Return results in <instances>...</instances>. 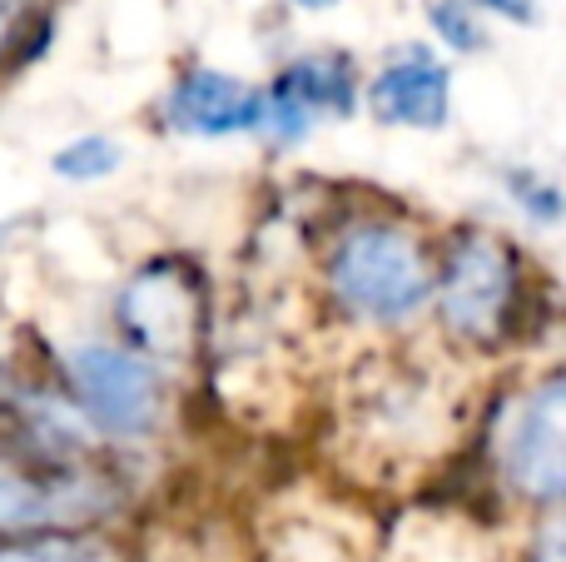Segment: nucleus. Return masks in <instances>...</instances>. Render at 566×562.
<instances>
[{
  "label": "nucleus",
  "mask_w": 566,
  "mask_h": 562,
  "mask_svg": "<svg viewBox=\"0 0 566 562\" xmlns=\"http://www.w3.org/2000/svg\"><path fill=\"white\" fill-rule=\"evenodd\" d=\"M428 20L438 30V40H448V50H482V25H478V10L472 0H428Z\"/></svg>",
  "instance_id": "f8f14e48"
},
{
  "label": "nucleus",
  "mask_w": 566,
  "mask_h": 562,
  "mask_svg": "<svg viewBox=\"0 0 566 562\" xmlns=\"http://www.w3.org/2000/svg\"><path fill=\"white\" fill-rule=\"evenodd\" d=\"M368 100L382 125L442 129L448 125V110H452V75H448V65L422 45L392 50L388 65L373 75Z\"/></svg>",
  "instance_id": "6e6552de"
},
{
  "label": "nucleus",
  "mask_w": 566,
  "mask_h": 562,
  "mask_svg": "<svg viewBox=\"0 0 566 562\" xmlns=\"http://www.w3.org/2000/svg\"><path fill=\"white\" fill-rule=\"evenodd\" d=\"M75 398L105 434L135 438L149 434L159 418V384L149 374V364H139L125 348H105V344H85L65 358Z\"/></svg>",
  "instance_id": "20e7f679"
},
{
  "label": "nucleus",
  "mask_w": 566,
  "mask_h": 562,
  "mask_svg": "<svg viewBox=\"0 0 566 562\" xmlns=\"http://www.w3.org/2000/svg\"><path fill=\"white\" fill-rule=\"evenodd\" d=\"M358 100V75H353L348 55H303L274 80V90H264V125L279 145L308 135L313 119H343L353 115Z\"/></svg>",
  "instance_id": "39448f33"
},
{
  "label": "nucleus",
  "mask_w": 566,
  "mask_h": 562,
  "mask_svg": "<svg viewBox=\"0 0 566 562\" xmlns=\"http://www.w3.org/2000/svg\"><path fill=\"white\" fill-rule=\"evenodd\" d=\"M55 169L65 179H105V175L119 169V145L105 139V135H85V139H75V145L60 149Z\"/></svg>",
  "instance_id": "9b49d317"
},
{
  "label": "nucleus",
  "mask_w": 566,
  "mask_h": 562,
  "mask_svg": "<svg viewBox=\"0 0 566 562\" xmlns=\"http://www.w3.org/2000/svg\"><path fill=\"white\" fill-rule=\"evenodd\" d=\"M165 125L199 139H224L264 125V90L224 75V70H189L165 95Z\"/></svg>",
  "instance_id": "1a4fd4ad"
},
{
  "label": "nucleus",
  "mask_w": 566,
  "mask_h": 562,
  "mask_svg": "<svg viewBox=\"0 0 566 562\" xmlns=\"http://www.w3.org/2000/svg\"><path fill=\"white\" fill-rule=\"evenodd\" d=\"M507 478L532 503H557L566 488V384L547 378L527 394L507 438Z\"/></svg>",
  "instance_id": "423d86ee"
},
{
  "label": "nucleus",
  "mask_w": 566,
  "mask_h": 562,
  "mask_svg": "<svg viewBox=\"0 0 566 562\" xmlns=\"http://www.w3.org/2000/svg\"><path fill=\"white\" fill-rule=\"evenodd\" d=\"M328 284L348 314L368 324H402L432 294V264L418 235L398 225H363L338 239L328 259Z\"/></svg>",
  "instance_id": "f257e3e1"
},
{
  "label": "nucleus",
  "mask_w": 566,
  "mask_h": 562,
  "mask_svg": "<svg viewBox=\"0 0 566 562\" xmlns=\"http://www.w3.org/2000/svg\"><path fill=\"white\" fill-rule=\"evenodd\" d=\"M0 562H95L80 538L65 533H30V538H0Z\"/></svg>",
  "instance_id": "9d476101"
},
{
  "label": "nucleus",
  "mask_w": 566,
  "mask_h": 562,
  "mask_svg": "<svg viewBox=\"0 0 566 562\" xmlns=\"http://www.w3.org/2000/svg\"><path fill=\"white\" fill-rule=\"evenodd\" d=\"M293 6H303V10H328V6H338V0H293Z\"/></svg>",
  "instance_id": "f3484780"
},
{
  "label": "nucleus",
  "mask_w": 566,
  "mask_h": 562,
  "mask_svg": "<svg viewBox=\"0 0 566 562\" xmlns=\"http://www.w3.org/2000/svg\"><path fill=\"white\" fill-rule=\"evenodd\" d=\"M512 199L522 205V215H532L537 225H557L562 219V189L552 185L547 175H537V169H512Z\"/></svg>",
  "instance_id": "ddd939ff"
},
{
  "label": "nucleus",
  "mask_w": 566,
  "mask_h": 562,
  "mask_svg": "<svg viewBox=\"0 0 566 562\" xmlns=\"http://www.w3.org/2000/svg\"><path fill=\"white\" fill-rule=\"evenodd\" d=\"M532 562H562V523H557V518H547L537 548H532Z\"/></svg>",
  "instance_id": "dca6fc26"
},
{
  "label": "nucleus",
  "mask_w": 566,
  "mask_h": 562,
  "mask_svg": "<svg viewBox=\"0 0 566 562\" xmlns=\"http://www.w3.org/2000/svg\"><path fill=\"white\" fill-rule=\"evenodd\" d=\"M472 10L502 15V20H512V25H537V0H472Z\"/></svg>",
  "instance_id": "2eb2a0df"
},
{
  "label": "nucleus",
  "mask_w": 566,
  "mask_h": 562,
  "mask_svg": "<svg viewBox=\"0 0 566 562\" xmlns=\"http://www.w3.org/2000/svg\"><path fill=\"white\" fill-rule=\"evenodd\" d=\"M109 498L90 478H40L0 458V538H30L55 523H85Z\"/></svg>",
  "instance_id": "0eeeda50"
},
{
  "label": "nucleus",
  "mask_w": 566,
  "mask_h": 562,
  "mask_svg": "<svg viewBox=\"0 0 566 562\" xmlns=\"http://www.w3.org/2000/svg\"><path fill=\"white\" fill-rule=\"evenodd\" d=\"M45 6L50 0H0V60L25 40V30L45 15Z\"/></svg>",
  "instance_id": "4468645a"
},
{
  "label": "nucleus",
  "mask_w": 566,
  "mask_h": 562,
  "mask_svg": "<svg viewBox=\"0 0 566 562\" xmlns=\"http://www.w3.org/2000/svg\"><path fill=\"white\" fill-rule=\"evenodd\" d=\"M522 299L517 254L497 235H462L448 249V264L438 279L442 324L468 344H497L512 329Z\"/></svg>",
  "instance_id": "f03ea898"
},
{
  "label": "nucleus",
  "mask_w": 566,
  "mask_h": 562,
  "mask_svg": "<svg viewBox=\"0 0 566 562\" xmlns=\"http://www.w3.org/2000/svg\"><path fill=\"white\" fill-rule=\"evenodd\" d=\"M119 329L129 344L155 358H185L199 354L205 344V284L179 259H155L145 264L119 294Z\"/></svg>",
  "instance_id": "7ed1b4c3"
}]
</instances>
